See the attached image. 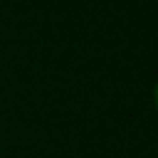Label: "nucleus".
<instances>
[{"mask_svg": "<svg viewBox=\"0 0 158 158\" xmlns=\"http://www.w3.org/2000/svg\"><path fill=\"white\" fill-rule=\"evenodd\" d=\"M154 106H156V110H158V82L154 85Z\"/></svg>", "mask_w": 158, "mask_h": 158, "instance_id": "obj_1", "label": "nucleus"}]
</instances>
